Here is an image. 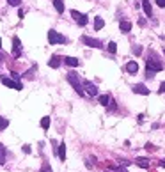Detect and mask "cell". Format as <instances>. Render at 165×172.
I'll use <instances>...</instances> for the list:
<instances>
[{
	"label": "cell",
	"instance_id": "1",
	"mask_svg": "<svg viewBox=\"0 0 165 172\" xmlns=\"http://www.w3.org/2000/svg\"><path fill=\"white\" fill-rule=\"evenodd\" d=\"M148 71H153V73H156V71H162L164 69V64L162 62H158V57H156V53L155 52H151L149 53V57H148Z\"/></svg>",
	"mask_w": 165,
	"mask_h": 172
},
{
	"label": "cell",
	"instance_id": "2",
	"mask_svg": "<svg viewBox=\"0 0 165 172\" xmlns=\"http://www.w3.org/2000/svg\"><path fill=\"white\" fill-rule=\"evenodd\" d=\"M66 78H68V82L75 87V91H76L80 96H84V94H85V92H84V87H82V83H80V78H78V75H76V73H73V71H71V73H68V75H66Z\"/></svg>",
	"mask_w": 165,
	"mask_h": 172
},
{
	"label": "cell",
	"instance_id": "3",
	"mask_svg": "<svg viewBox=\"0 0 165 172\" xmlns=\"http://www.w3.org/2000/svg\"><path fill=\"white\" fill-rule=\"evenodd\" d=\"M48 41H50V44H57V43H68V39L64 37V36H60L57 30H48Z\"/></svg>",
	"mask_w": 165,
	"mask_h": 172
},
{
	"label": "cell",
	"instance_id": "4",
	"mask_svg": "<svg viewBox=\"0 0 165 172\" xmlns=\"http://www.w3.org/2000/svg\"><path fill=\"white\" fill-rule=\"evenodd\" d=\"M0 80H2V83H4V85L11 87V89H14V91H21V89H23V85H21L20 82H14L12 78H7V76H0Z\"/></svg>",
	"mask_w": 165,
	"mask_h": 172
},
{
	"label": "cell",
	"instance_id": "5",
	"mask_svg": "<svg viewBox=\"0 0 165 172\" xmlns=\"http://www.w3.org/2000/svg\"><path fill=\"white\" fill-rule=\"evenodd\" d=\"M71 16L75 18V21H76L80 27L87 25V21H89V20H87V14H84V12H78V11H75V9L71 11Z\"/></svg>",
	"mask_w": 165,
	"mask_h": 172
},
{
	"label": "cell",
	"instance_id": "6",
	"mask_svg": "<svg viewBox=\"0 0 165 172\" xmlns=\"http://www.w3.org/2000/svg\"><path fill=\"white\" fill-rule=\"evenodd\" d=\"M82 43L87 44V46H91V48H103L101 41H98L94 37H89V36H82Z\"/></svg>",
	"mask_w": 165,
	"mask_h": 172
},
{
	"label": "cell",
	"instance_id": "7",
	"mask_svg": "<svg viewBox=\"0 0 165 172\" xmlns=\"http://www.w3.org/2000/svg\"><path fill=\"white\" fill-rule=\"evenodd\" d=\"M82 87H84V89H85V91H87V92H89L91 96H98V87H96V85H94L92 82L85 80V82L82 83ZM85 91H84V92H85Z\"/></svg>",
	"mask_w": 165,
	"mask_h": 172
},
{
	"label": "cell",
	"instance_id": "8",
	"mask_svg": "<svg viewBox=\"0 0 165 172\" xmlns=\"http://www.w3.org/2000/svg\"><path fill=\"white\" fill-rule=\"evenodd\" d=\"M12 55H14V57H20V55H21V41H20L16 36L12 37Z\"/></svg>",
	"mask_w": 165,
	"mask_h": 172
},
{
	"label": "cell",
	"instance_id": "9",
	"mask_svg": "<svg viewBox=\"0 0 165 172\" xmlns=\"http://www.w3.org/2000/svg\"><path fill=\"white\" fill-rule=\"evenodd\" d=\"M133 92L142 94V96H148V94H149V89H148L144 83H137V85H133Z\"/></svg>",
	"mask_w": 165,
	"mask_h": 172
},
{
	"label": "cell",
	"instance_id": "10",
	"mask_svg": "<svg viewBox=\"0 0 165 172\" xmlns=\"http://www.w3.org/2000/svg\"><path fill=\"white\" fill-rule=\"evenodd\" d=\"M48 66L53 67V69H57V67L60 66V57H59V55H52V59L48 60Z\"/></svg>",
	"mask_w": 165,
	"mask_h": 172
},
{
	"label": "cell",
	"instance_id": "11",
	"mask_svg": "<svg viewBox=\"0 0 165 172\" xmlns=\"http://www.w3.org/2000/svg\"><path fill=\"white\" fill-rule=\"evenodd\" d=\"M64 62H66V66H71V67H76L80 64V60L76 57H64Z\"/></svg>",
	"mask_w": 165,
	"mask_h": 172
},
{
	"label": "cell",
	"instance_id": "12",
	"mask_svg": "<svg viewBox=\"0 0 165 172\" xmlns=\"http://www.w3.org/2000/svg\"><path fill=\"white\" fill-rule=\"evenodd\" d=\"M126 71H128V73H132V75H133V73H137V71H139V64H137L135 60H130V62L126 64Z\"/></svg>",
	"mask_w": 165,
	"mask_h": 172
},
{
	"label": "cell",
	"instance_id": "13",
	"mask_svg": "<svg viewBox=\"0 0 165 172\" xmlns=\"http://www.w3.org/2000/svg\"><path fill=\"white\" fill-rule=\"evenodd\" d=\"M119 28H121V32L128 34V32L132 30V23H130V21H121V23H119Z\"/></svg>",
	"mask_w": 165,
	"mask_h": 172
},
{
	"label": "cell",
	"instance_id": "14",
	"mask_svg": "<svg viewBox=\"0 0 165 172\" xmlns=\"http://www.w3.org/2000/svg\"><path fill=\"white\" fill-rule=\"evenodd\" d=\"M53 7H55V11L57 12H64V0H53Z\"/></svg>",
	"mask_w": 165,
	"mask_h": 172
},
{
	"label": "cell",
	"instance_id": "15",
	"mask_svg": "<svg viewBox=\"0 0 165 172\" xmlns=\"http://www.w3.org/2000/svg\"><path fill=\"white\" fill-rule=\"evenodd\" d=\"M103 25H105V21H103V18H100V16H96V18H94V30H101V28H103Z\"/></svg>",
	"mask_w": 165,
	"mask_h": 172
},
{
	"label": "cell",
	"instance_id": "16",
	"mask_svg": "<svg viewBox=\"0 0 165 172\" xmlns=\"http://www.w3.org/2000/svg\"><path fill=\"white\" fill-rule=\"evenodd\" d=\"M57 155H59V158H60V162H64V160H66V144H64V142L60 144V147H59V151H57Z\"/></svg>",
	"mask_w": 165,
	"mask_h": 172
},
{
	"label": "cell",
	"instance_id": "17",
	"mask_svg": "<svg viewBox=\"0 0 165 172\" xmlns=\"http://www.w3.org/2000/svg\"><path fill=\"white\" fill-rule=\"evenodd\" d=\"M135 163H137L140 169H149V162H148L146 158H137V160H135Z\"/></svg>",
	"mask_w": 165,
	"mask_h": 172
},
{
	"label": "cell",
	"instance_id": "18",
	"mask_svg": "<svg viewBox=\"0 0 165 172\" xmlns=\"http://www.w3.org/2000/svg\"><path fill=\"white\" fill-rule=\"evenodd\" d=\"M142 7H144V12H146V14L151 18V16H153V9H151V4H149V0H148V2H144V4H142Z\"/></svg>",
	"mask_w": 165,
	"mask_h": 172
},
{
	"label": "cell",
	"instance_id": "19",
	"mask_svg": "<svg viewBox=\"0 0 165 172\" xmlns=\"http://www.w3.org/2000/svg\"><path fill=\"white\" fill-rule=\"evenodd\" d=\"M98 101H100L103 107H108V103H110V96H108V94H103V96L98 98Z\"/></svg>",
	"mask_w": 165,
	"mask_h": 172
},
{
	"label": "cell",
	"instance_id": "20",
	"mask_svg": "<svg viewBox=\"0 0 165 172\" xmlns=\"http://www.w3.org/2000/svg\"><path fill=\"white\" fill-rule=\"evenodd\" d=\"M41 128H43V130H48V128H50V117H48V115L41 119Z\"/></svg>",
	"mask_w": 165,
	"mask_h": 172
},
{
	"label": "cell",
	"instance_id": "21",
	"mask_svg": "<svg viewBox=\"0 0 165 172\" xmlns=\"http://www.w3.org/2000/svg\"><path fill=\"white\" fill-rule=\"evenodd\" d=\"M7 126H9V119H5V117L0 115V131H4Z\"/></svg>",
	"mask_w": 165,
	"mask_h": 172
},
{
	"label": "cell",
	"instance_id": "22",
	"mask_svg": "<svg viewBox=\"0 0 165 172\" xmlns=\"http://www.w3.org/2000/svg\"><path fill=\"white\" fill-rule=\"evenodd\" d=\"M5 163V147L0 144V165H4Z\"/></svg>",
	"mask_w": 165,
	"mask_h": 172
},
{
	"label": "cell",
	"instance_id": "23",
	"mask_svg": "<svg viewBox=\"0 0 165 172\" xmlns=\"http://www.w3.org/2000/svg\"><path fill=\"white\" fill-rule=\"evenodd\" d=\"M108 52H110V53H116V52H117V44H116L114 41L108 43Z\"/></svg>",
	"mask_w": 165,
	"mask_h": 172
},
{
	"label": "cell",
	"instance_id": "24",
	"mask_svg": "<svg viewBox=\"0 0 165 172\" xmlns=\"http://www.w3.org/2000/svg\"><path fill=\"white\" fill-rule=\"evenodd\" d=\"M133 53H135V55H140V53H142V46L135 44V46H133Z\"/></svg>",
	"mask_w": 165,
	"mask_h": 172
},
{
	"label": "cell",
	"instance_id": "25",
	"mask_svg": "<svg viewBox=\"0 0 165 172\" xmlns=\"http://www.w3.org/2000/svg\"><path fill=\"white\" fill-rule=\"evenodd\" d=\"M107 172H124V171H123L121 167H108V169H107Z\"/></svg>",
	"mask_w": 165,
	"mask_h": 172
},
{
	"label": "cell",
	"instance_id": "26",
	"mask_svg": "<svg viewBox=\"0 0 165 172\" xmlns=\"http://www.w3.org/2000/svg\"><path fill=\"white\" fill-rule=\"evenodd\" d=\"M7 4H9V5H14V7H18V5L21 4V0H7Z\"/></svg>",
	"mask_w": 165,
	"mask_h": 172
},
{
	"label": "cell",
	"instance_id": "27",
	"mask_svg": "<svg viewBox=\"0 0 165 172\" xmlns=\"http://www.w3.org/2000/svg\"><path fill=\"white\" fill-rule=\"evenodd\" d=\"M146 149H148V151H156V147H155L153 144H146Z\"/></svg>",
	"mask_w": 165,
	"mask_h": 172
},
{
	"label": "cell",
	"instance_id": "28",
	"mask_svg": "<svg viewBox=\"0 0 165 172\" xmlns=\"http://www.w3.org/2000/svg\"><path fill=\"white\" fill-rule=\"evenodd\" d=\"M23 153L25 155H30V146H23Z\"/></svg>",
	"mask_w": 165,
	"mask_h": 172
},
{
	"label": "cell",
	"instance_id": "29",
	"mask_svg": "<svg viewBox=\"0 0 165 172\" xmlns=\"http://www.w3.org/2000/svg\"><path fill=\"white\" fill-rule=\"evenodd\" d=\"M158 92H160V94L165 92V82H162V85H160V91H158Z\"/></svg>",
	"mask_w": 165,
	"mask_h": 172
},
{
	"label": "cell",
	"instance_id": "30",
	"mask_svg": "<svg viewBox=\"0 0 165 172\" xmlns=\"http://www.w3.org/2000/svg\"><path fill=\"white\" fill-rule=\"evenodd\" d=\"M156 4H158L160 7H165V0H156Z\"/></svg>",
	"mask_w": 165,
	"mask_h": 172
},
{
	"label": "cell",
	"instance_id": "31",
	"mask_svg": "<svg viewBox=\"0 0 165 172\" xmlns=\"http://www.w3.org/2000/svg\"><path fill=\"white\" fill-rule=\"evenodd\" d=\"M41 172H52V171H50V167H44V169H43Z\"/></svg>",
	"mask_w": 165,
	"mask_h": 172
},
{
	"label": "cell",
	"instance_id": "32",
	"mask_svg": "<svg viewBox=\"0 0 165 172\" xmlns=\"http://www.w3.org/2000/svg\"><path fill=\"white\" fill-rule=\"evenodd\" d=\"M160 165H162V167L165 169V160H162V162H160Z\"/></svg>",
	"mask_w": 165,
	"mask_h": 172
},
{
	"label": "cell",
	"instance_id": "33",
	"mask_svg": "<svg viewBox=\"0 0 165 172\" xmlns=\"http://www.w3.org/2000/svg\"><path fill=\"white\" fill-rule=\"evenodd\" d=\"M0 48H2V39H0Z\"/></svg>",
	"mask_w": 165,
	"mask_h": 172
},
{
	"label": "cell",
	"instance_id": "34",
	"mask_svg": "<svg viewBox=\"0 0 165 172\" xmlns=\"http://www.w3.org/2000/svg\"><path fill=\"white\" fill-rule=\"evenodd\" d=\"M164 55H165V48H164Z\"/></svg>",
	"mask_w": 165,
	"mask_h": 172
},
{
	"label": "cell",
	"instance_id": "35",
	"mask_svg": "<svg viewBox=\"0 0 165 172\" xmlns=\"http://www.w3.org/2000/svg\"><path fill=\"white\" fill-rule=\"evenodd\" d=\"M142 2H148V0H142Z\"/></svg>",
	"mask_w": 165,
	"mask_h": 172
}]
</instances>
